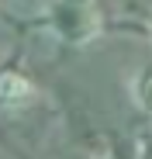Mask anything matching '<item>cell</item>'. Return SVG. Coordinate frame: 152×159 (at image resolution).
Here are the masks:
<instances>
[{
	"label": "cell",
	"instance_id": "obj_1",
	"mask_svg": "<svg viewBox=\"0 0 152 159\" xmlns=\"http://www.w3.org/2000/svg\"><path fill=\"white\" fill-rule=\"evenodd\" d=\"M52 28H56L66 42L83 45V42H90V38L97 35V14H93L87 4H80V0H66V4H59V7L52 11Z\"/></svg>",
	"mask_w": 152,
	"mask_h": 159
},
{
	"label": "cell",
	"instance_id": "obj_2",
	"mask_svg": "<svg viewBox=\"0 0 152 159\" xmlns=\"http://www.w3.org/2000/svg\"><path fill=\"white\" fill-rule=\"evenodd\" d=\"M35 83L14 66H0V107H24L35 100Z\"/></svg>",
	"mask_w": 152,
	"mask_h": 159
},
{
	"label": "cell",
	"instance_id": "obj_3",
	"mask_svg": "<svg viewBox=\"0 0 152 159\" xmlns=\"http://www.w3.org/2000/svg\"><path fill=\"white\" fill-rule=\"evenodd\" d=\"M132 97H135V104L145 114H152V69H142L132 80Z\"/></svg>",
	"mask_w": 152,
	"mask_h": 159
}]
</instances>
